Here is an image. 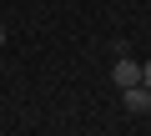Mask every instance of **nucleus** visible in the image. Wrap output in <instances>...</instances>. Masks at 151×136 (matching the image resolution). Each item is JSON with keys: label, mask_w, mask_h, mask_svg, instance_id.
<instances>
[{"label": "nucleus", "mask_w": 151, "mask_h": 136, "mask_svg": "<svg viewBox=\"0 0 151 136\" xmlns=\"http://www.w3.org/2000/svg\"><path fill=\"white\" fill-rule=\"evenodd\" d=\"M111 81H116V86H121V91H126V86H136V81H141V65H136V60H131V55H126V50H121V60H116V65H111Z\"/></svg>", "instance_id": "f257e3e1"}, {"label": "nucleus", "mask_w": 151, "mask_h": 136, "mask_svg": "<svg viewBox=\"0 0 151 136\" xmlns=\"http://www.w3.org/2000/svg\"><path fill=\"white\" fill-rule=\"evenodd\" d=\"M121 101H126L131 111H151V91H146L141 81H136V86H126V91H121Z\"/></svg>", "instance_id": "f03ea898"}, {"label": "nucleus", "mask_w": 151, "mask_h": 136, "mask_svg": "<svg viewBox=\"0 0 151 136\" xmlns=\"http://www.w3.org/2000/svg\"><path fill=\"white\" fill-rule=\"evenodd\" d=\"M141 86H146V91H151V60H146V65H141Z\"/></svg>", "instance_id": "7ed1b4c3"}, {"label": "nucleus", "mask_w": 151, "mask_h": 136, "mask_svg": "<svg viewBox=\"0 0 151 136\" xmlns=\"http://www.w3.org/2000/svg\"><path fill=\"white\" fill-rule=\"evenodd\" d=\"M0 45H5V25H0Z\"/></svg>", "instance_id": "20e7f679"}]
</instances>
